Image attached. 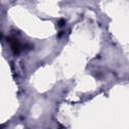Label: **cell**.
<instances>
[{"label":"cell","instance_id":"1","mask_svg":"<svg viewBox=\"0 0 129 129\" xmlns=\"http://www.w3.org/2000/svg\"><path fill=\"white\" fill-rule=\"evenodd\" d=\"M8 39H9L8 41L11 45V48H12L13 52L14 53H19V51L21 50V44L18 42V40L15 37H9Z\"/></svg>","mask_w":129,"mask_h":129},{"label":"cell","instance_id":"2","mask_svg":"<svg viewBox=\"0 0 129 129\" xmlns=\"http://www.w3.org/2000/svg\"><path fill=\"white\" fill-rule=\"evenodd\" d=\"M64 23H66V21H64L63 19H60V20L58 21V26H63Z\"/></svg>","mask_w":129,"mask_h":129}]
</instances>
